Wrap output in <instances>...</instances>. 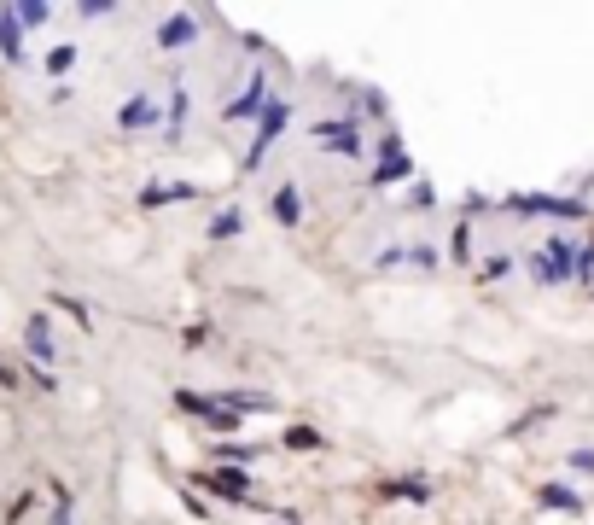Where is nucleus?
<instances>
[{"mask_svg":"<svg viewBox=\"0 0 594 525\" xmlns=\"http://www.w3.org/2000/svg\"><path fill=\"white\" fill-rule=\"evenodd\" d=\"M542 508H554V514H583V502H577L571 485H542Z\"/></svg>","mask_w":594,"mask_h":525,"instance_id":"ddd939ff","label":"nucleus"},{"mask_svg":"<svg viewBox=\"0 0 594 525\" xmlns=\"http://www.w3.org/2000/svg\"><path fill=\"white\" fill-rule=\"evenodd\" d=\"M408 263H414V269H437V251H431V245H414Z\"/></svg>","mask_w":594,"mask_h":525,"instance_id":"c756f323","label":"nucleus"},{"mask_svg":"<svg viewBox=\"0 0 594 525\" xmlns=\"http://www.w3.org/2000/svg\"><path fill=\"white\" fill-rule=\"evenodd\" d=\"M164 123H169V140H181V129H187V88H175V100H169Z\"/></svg>","mask_w":594,"mask_h":525,"instance_id":"6ab92c4d","label":"nucleus"},{"mask_svg":"<svg viewBox=\"0 0 594 525\" xmlns=\"http://www.w3.org/2000/svg\"><path fill=\"white\" fill-rule=\"evenodd\" d=\"M24 345H30L35 362H53V327H47V315H35L30 327H24Z\"/></svg>","mask_w":594,"mask_h":525,"instance_id":"f8f14e48","label":"nucleus"},{"mask_svg":"<svg viewBox=\"0 0 594 525\" xmlns=\"http://www.w3.org/2000/svg\"><path fill=\"white\" fill-rule=\"evenodd\" d=\"M204 490L222 496V502H245V496H251V479H245L239 467H210V473H204Z\"/></svg>","mask_w":594,"mask_h":525,"instance_id":"0eeeda50","label":"nucleus"},{"mask_svg":"<svg viewBox=\"0 0 594 525\" xmlns=\"http://www.w3.org/2000/svg\"><path fill=\"white\" fill-rule=\"evenodd\" d=\"M315 146L344 152V158H362V117H332V123H315Z\"/></svg>","mask_w":594,"mask_h":525,"instance_id":"39448f33","label":"nucleus"},{"mask_svg":"<svg viewBox=\"0 0 594 525\" xmlns=\"http://www.w3.org/2000/svg\"><path fill=\"white\" fill-rule=\"evenodd\" d=\"M414 175V158L402 152V135L385 129L379 135V164H373V187H396V181H408Z\"/></svg>","mask_w":594,"mask_h":525,"instance_id":"f03ea898","label":"nucleus"},{"mask_svg":"<svg viewBox=\"0 0 594 525\" xmlns=\"http://www.w3.org/2000/svg\"><path fill=\"white\" fill-rule=\"evenodd\" d=\"M385 502H431V485L426 479H396V485H385Z\"/></svg>","mask_w":594,"mask_h":525,"instance_id":"2eb2a0df","label":"nucleus"},{"mask_svg":"<svg viewBox=\"0 0 594 525\" xmlns=\"http://www.w3.org/2000/svg\"><path fill=\"white\" fill-rule=\"evenodd\" d=\"M193 35H198L193 12H175V18H164V24H158V47H164V53H175V47H187Z\"/></svg>","mask_w":594,"mask_h":525,"instance_id":"6e6552de","label":"nucleus"},{"mask_svg":"<svg viewBox=\"0 0 594 525\" xmlns=\"http://www.w3.org/2000/svg\"><path fill=\"white\" fill-rule=\"evenodd\" d=\"M571 275H577V280H594V245H583V251H577V269H571Z\"/></svg>","mask_w":594,"mask_h":525,"instance_id":"cd10ccee","label":"nucleus"},{"mask_svg":"<svg viewBox=\"0 0 594 525\" xmlns=\"http://www.w3.org/2000/svg\"><path fill=\"white\" fill-rule=\"evenodd\" d=\"M216 461L245 473V461H257V444H222V450H216Z\"/></svg>","mask_w":594,"mask_h":525,"instance_id":"aec40b11","label":"nucleus"},{"mask_svg":"<svg viewBox=\"0 0 594 525\" xmlns=\"http://www.w3.org/2000/svg\"><path fill=\"white\" fill-rule=\"evenodd\" d=\"M263 105H268V70H257V76L245 82V94L228 105V117H251V111H263Z\"/></svg>","mask_w":594,"mask_h":525,"instance_id":"1a4fd4ad","label":"nucleus"},{"mask_svg":"<svg viewBox=\"0 0 594 525\" xmlns=\"http://www.w3.org/2000/svg\"><path fill=\"white\" fill-rule=\"evenodd\" d=\"M542 420H554V403H542V409H525V415L507 426V438H519V432H530V426H542Z\"/></svg>","mask_w":594,"mask_h":525,"instance_id":"412c9836","label":"nucleus"},{"mask_svg":"<svg viewBox=\"0 0 594 525\" xmlns=\"http://www.w3.org/2000/svg\"><path fill=\"white\" fill-rule=\"evenodd\" d=\"M274 216H280L286 228L303 222V199H297V187H280V193H274Z\"/></svg>","mask_w":594,"mask_h":525,"instance_id":"dca6fc26","label":"nucleus"},{"mask_svg":"<svg viewBox=\"0 0 594 525\" xmlns=\"http://www.w3.org/2000/svg\"><path fill=\"white\" fill-rule=\"evenodd\" d=\"M239 228H245L239 210H216V216H210V240H239Z\"/></svg>","mask_w":594,"mask_h":525,"instance_id":"f3484780","label":"nucleus"},{"mask_svg":"<svg viewBox=\"0 0 594 525\" xmlns=\"http://www.w3.org/2000/svg\"><path fill=\"white\" fill-rule=\"evenodd\" d=\"M222 403H228L233 415H239V409H274L268 391H222Z\"/></svg>","mask_w":594,"mask_h":525,"instance_id":"a211bd4d","label":"nucleus"},{"mask_svg":"<svg viewBox=\"0 0 594 525\" xmlns=\"http://www.w3.org/2000/svg\"><path fill=\"white\" fill-rule=\"evenodd\" d=\"M187 199H198L193 181H175V187H146V193H140V205H146V210H158V205H187Z\"/></svg>","mask_w":594,"mask_h":525,"instance_id":"9d476101","label":"nucleus"},{"mask_svg":"<svg viewBox=\"0 0 594 525\" xmlns=\"http://www.w3.org/2000/svg\"><path fill=\"white\" fill-rule=\"evenodd\" d=\"M117 123H123V129H152V123H158V105L146 100V94H134V100L117 111Z\"/></svg>","mask_w":594,"mask_h":525,"instance_id":"9b49d317","label":"nucleus"},{"mask_svg":"<svg viewBox=\"0 0 594 525\" xmlns=\"http://www.w3.org/2000/svg\"><path fill=\"white\" fill-rule=\"evenodd\" d=\"M571 269H577V251L565 240H548L536 257H530V275L542 280V286H560V280H571Z\"/></svg>","mask_w":594,"mask_h":525,"instance_id":"20e7f679","label":"nucleus"},{"mask_svg":"<svg viewBox=\"0 0 594 525\" xmlns=\"http://www.w3.org/2000/svg\"><path fill=\"white\" fill-rule=\"evenodd\" d=\"M0 53H6V59L24 53V24H18V12H0Z\"/></svg>","mask_w":594,"mask_h":525,"instance_id":"4468645a","label":"nucleus"},{"mask_svg":"<svg viewBox=\"0 0 594 525\" xmlns=\"http://www.w3.org/2000/svg\"><path fill=\"white\" fill-rule=\"evenodd\" d=\"M565 461H571V473H577V479H589V473H594V450H571Z\"/></svg>","mask_w":594,"mask_h":525,"instance_id":"393cba45","label":"nucleus"},{"mask_svg":"<svg viewBox=\"0 0 594 525\" xmlns=\"http://www.w3.org/2000/svg\"><path fill=\"white\" fill-rule=\"evenodd\" d=\"M362 111H367V117H385V111H391V100H385V94H373V88H367V94H362Z\"/></svg>","mask_w":594,"mask_h":525,"instance_id":"a878e982","label":"nucleus"},{"mask_svg":"<svg viewBox=\"0 0 594 525\" xmlns=\"http://www.w3.org/2000/svg\"><path fill=\"white\" fill-rule=\"evenodd\" d=\"M286 450H321V432L315 426H286Z\"/></svg>","mask_w":594,"mask_h":525,"instance_id":"4be33fe9","label":"nucleus"},{"mask_svg":"<svg viewBox=\"0 0 594 525\" xmlns=\"http://www.w3.org/2000/svg\"><path fill=\"white\" fill-rule=\"evenodd\" d=\"M70 65H76V47H53V53H47V70H53V76H65Z\"/></svg>","mask_w":594,"mask_h":525,"instance_id":"b1692460","label":"nucleus"},{"mask_svg":"<svg viewBox=\"0 0 594 525\" xmlns=\"http://www.w3.org/2000/svg\"><path fill=\"white\" fill-rule=\"evenodd\" d=\"M175 403H181L187 415H198L210 432H239V415H233L222 397H204V391H175Z\"/></svg>","mask_w":594,"mask_h":525,"instance_id":"7ed1b4c3","label":"nucleus"},{"mask_svg":"<svg viewBox=\"0 0 594 525\" xmlns=\"http://www.w3.org/2000/svg\"><path fill=\"white\" fill-rule=\"evenodd\" d=\"M286 123H292V105H286V100H268L263 117H257V140H251V152H245V170H257V164H263L268 146L286 135Z\"/></svg>","mask_w":594,"mask_h":525,"instance_id":"f257e3e1","label":"nucleus"},{"mask_svg":"<svg viewBox=\"0 0 594 525\" xmlns=\"http://www.w3.org/2000/svg\"><path fill=\"white\" fill-rule=\"evenodd\" d=\"M274 525H297V514H292V508H280V520H274Z\"/></svg>","mask_w":594,"mask_h":525,"instance_id":"2f4dec72","label":"nucleus"},{"mask_svg":"<svg viewBox=\"0 0 594 525\" xmlns=\"http://www.w3.org/2000/svg\"><path fill=\"white\" fill-rule=\"evenodd\" d=\"M53 525H70V496L59 490V508H53Z\"/></svg>","mask_w":594,"mask_h":525,"instance_id":"7c9ffc66","label":"nucleus"},{"mask_svg":"<svg viewBox=\"0 0 594 525\" xmlns=\"http://www.w3.org/2000/svg\"><path fill=\"white\" fill-rule=\"evenodd\" d=\"M513 275V257H490V263H484V280H507Z\"/></svg>","mask_w":594,"mask_h":525,"instance_id":"bb28decb","label":"nucleus"},{"mask_svg":"<svg viewBox=\"0 0 594 525\" xmlns=\"http://www.w3.org/2000/svg\"><path fill=\"white\" fill-rule=\"evenodd\" d=\"M449 257H455V263L472 257V222H455V234H449Z\"/></svg>","mask_w":594,"mask_h":525,"instance_id":"5701e85b","label":"nucleus"},{"mask_svg":"<svg viewBox=\"0 0 594 525\" xmlns=\"http://www.w3.org/2000/svg\"><path fill=\"white\" fill-rule=\"evenodd\" d=\"M18 24H47V6L30 0V6H18Z\"/></svg>","mask_w":594,"mask_h":525,"instance_id":"c85d7f7f","label":"nucleus"},{"mask_svg":"<svg viewBox=\"0 0 594 525\" xmlns=\"http://www.w3.org/2000/svg\"><path fill=\"white\" fill-rule=\"evenodd\" d=\"M507 210H519V216H560V222H583V199H554V193H519V199H507Z\"/></svg>","mask_w":594,"mask_h":525,"instance_id":"423d86ee","label":"nucleus"}]
</instances>
